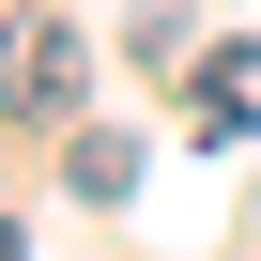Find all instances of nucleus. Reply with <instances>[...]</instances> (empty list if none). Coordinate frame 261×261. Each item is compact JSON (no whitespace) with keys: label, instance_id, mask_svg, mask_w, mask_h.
Wrapping results in <instances>:
<instances>
[{"label":"nucleus","instance_id":"nucleus-1","mask_svg":"<svg viewBox=\"0 0 261 261\" xmlns=\"http://www.w3.org/2000/svg\"><path fill=\"white\" fill-rule=\"evenodd\" d=\"M0 108H16V123L77 108V31L62 16H0Z\"/></svg>","mask_w":261,"mask_h":261},{"label":"nucleus","instance_id":"nucleus-2","mask_svg":"<svg viewBox=\"0 0 261 261\" xmlns=\"http://www.w3.org/2000/svg\"><path fill=\"white\" fill-rule=\"evenodd\" d=\"M200 139H261V31H230L200 62Z\"/></svg>","mask_w":261,"mask_h":261},{"label":"nucleus","instance_id":"nucleus-3","mask_svg":"<svg viewBox=\"0 0 261 261\" xmlns=\"http://www.w3.org/2000/svg\"><path fill=\"white\" fill-rule=\"evenodd\" d=\"M139 185V139H77V200H123Z\"/></svg>","mask_w":261,"mask_h":261},{"label":"nucleus","instance_id":"nucleus-4","mask_svg":"<svg viewBox=\"0 0 261 261\" xmlns=\"http://www.w3.org/2000/svg\"><path fill=\"white\" fill-rule=\"evenodd\" d=\"M0 261H16V230H0Z\"/></svg>","mask_w":261,"mask_h":261}]
</instances>
